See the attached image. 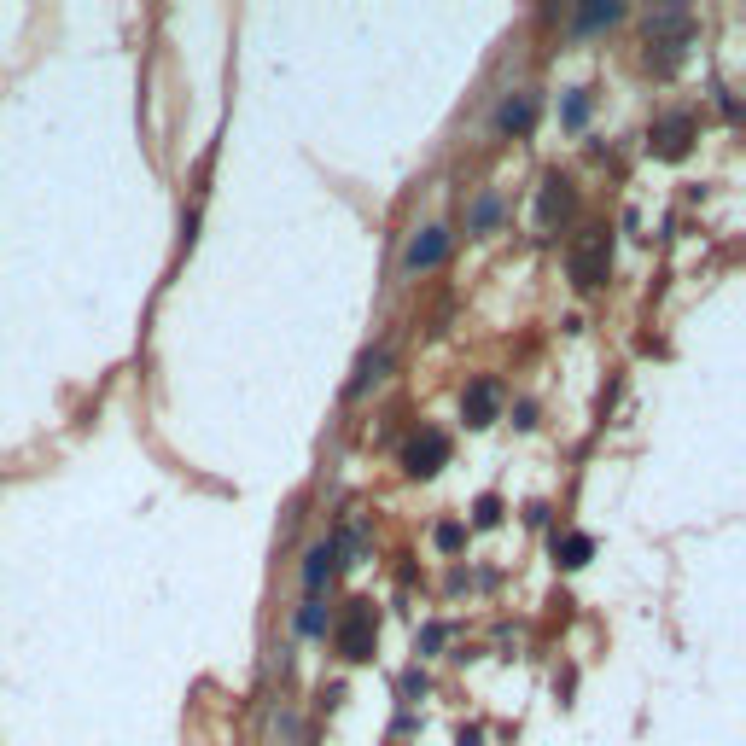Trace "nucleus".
I'll return each instance as SVG.
<instances>
[{"label": "nucleus", "mask_w": 746, "mask_h": 746, "mask_svg": "<svg viewBox=\"0 0 746 746\" xmlns=\"http://www.w3.org/2000/svg\"><path fill=\"white\" fill-rule=\"evenodd\" d=\"M589 88H572V94H566V100H560V123H566V129H583V123H589Z\"/></svg>", "instance_id": "obj_16"}, {"label": "nucleus", "mask_w": 746, "mask_h": 746, "mask_svg": "<svg viewBox=\"0 0 746 746\" xmlns=\"http://www.w3.org/2000/svg\"><path fill=\"white\" fill-rule=\"evenodd\" d=\"M373 642H379V612H373L368 601H350L344 618L333 624V647H339V659H344V665H368Z\"/></svg>", "instance_id": "obj_3"}, {"label": "nucleus", "mask_w": 746, "mask_h": 746, "mask_svg": "<svg viewBox=\"0 0 746 746\" xmlns=\"http://www.w3.org/2000/svg\"><path fill=\"white\" fill-rule=\"evenodd\" d=\"M298 636H327V601H321V595H304V607H298Z\"/></svg>", "instance_id": "obj_15"}, {"label": "nucleus", "mask_w": 746, "mask_h": 746, "mask_svg": "<svg viewBox=\"0 0 746 746\" xmlns=\"http://www.w3.org/2000/svg\"><path fill=\"white\" fill-rule=\"evenodd\" d=\"M612 24H624V6H618V0H595V6H583V12L572 18V30H577V35L612 30Z\"/></svg>", "instance_id": "obj_12"}, {"label": "nucleus", "mask_w": 746, "mask_h": 746, "mask_svg": "<svg viewBox=\"0 0 746 746\" xmlns=\"http://www.w3.org/2000/svg\"><path fill=\"white\" fill-rule=\"evenodd\" d=\"M397 688H403V700H420V694H426V671H403Z\"/></svg>", "instance_id": "obj_19"}, {"label": "nucleus", "mask_w": 746, "mask_h": 746, "mask_svg": "<svg viewBox=\"0 0 746 746\" xmlns=\"http://www.w3.org/2000/svg\"><path fill=\"white\" fill-rule=\"evenodd\" d=\"M473 525H478V531H496V525H502V502H496V496H478V502H473Z\"/></svg>", "instance_id": "obj_17"}, {"label": "nucleus", "mask_w": 746, "mask_h": 746, "mask_svg": "<svg viewBox=\"0 0 746 746\" xmlns=\"http://www.w3.org/2000/svg\"><path fill=\"white\" fill-rule=\"evenodd\" d=\"M333 572H339V548H333V537L309 543V548H304V566H298V577H304V595H321Z\"/></svg>", "instance_id": "obj_8"}, {"label": "nucleus", "mask_w": 746, "mask_h": 746, "mask_svg": "<svg viewBox=\"0 0 746 746\" xmlns=\"http://www.w3.org/2000/svg\"><path fill=\"white\" fill-rule=\"evenodd\" d=\"M443 636H449V630H443V624H432V630L420 636V653H438V647H443Z\"/></svg>", "instance_id": "obj_20"}, {"label": "nucleus", "mask_w": 746, "mask_h": 746, "mask_svg": "<svg viewBox=\"0 0 746 746\" xmlns=\"http://www.w3.org/2000/svg\"><path fill=\"white\" fill-rule=\"evenodd\" d=\"M443 467H449V432H443V426H420V432L403 443V473L408 478H438Z\"/></svg>", "instance_id": "obj_4"}, {"label": "nucleus", "mask_w": 746, "mask_h": 746, "mask_svg": "<svg viewBox=\"0 0 746 746\" xmlns=\"http://www.w3.org/2000/svg\"><path fill=\"white\" fill-rule=\"evenodd\" d=\"M572 210H577L572 175L548 170V175H543V193H537V222H543L548 234H554V228H566V222H572Z\"/></svg>", "instance_id": "obj_7"}, {"label": "nucleus", "mask_w": 746, "mask_h": 746, "mask_svg": "<svg viewBox=\"0 0 746 746\" xmlns=\"http://www.w3.org/2000/svg\"><path fill=\"white\" fill-rule=\"evenodd\" d=\"M589 554H595V537H589V531H566V537L554 543V560H560L566 572H577V566H589Z\"/></svg>", "instance_id": "obj_14"}, {"label": "nucleus", "mask_w": 746, "mask_h": 746, "mask_svg": "<svg viewBox=\"0 0 746 746\" xmlns=\"http://www.w3.org/2000/svg\"><path fill=\"white\" fill-rule=\"evenodd\" d=\"M694 135H700L694 111H665V117L653 123V135H647V152H653V158H665V164H677V158H688Z\"/></svg>", "instance_id": "obj_5"}, {"label": "nucleus", "mask_w": 746, "mask_h": 746, "mask_svg": "<svg viewBox=\"0 0 746 746\" xmlns=\"http://www.w3.org/2000/svg\"><path fill=\"white\" fill-rule=\"evenodd\" d=\"M449 257V228H420V234L408 239V251H403V263H397V280H420V274H432Z\"/></svg>", "instance_id": "obj_6"}, {"label": "nucleus", "mask_w": 746, "mask_h": 746, "mask_svg": "<svg viewBox=\"0 0 746 746\" xmlns=\"http://www.w3.org/2000/svg\"><path fill=\"white\" fill-rule=\"evenodd\" d=\"M694 41V12L688 6H659V12H647V70H677L682 47Z\"/></svg>", "instance_id": "obj_1"}, {"label": "nucleus", "mask_w": 746, "mask_h": 746, "mask_svg": "<svg viewBox=\"0 0 746 746\" xmlns=\"http://www.w3.org/2000/svg\"><path fill=\"white\" fill-rule=\"evenodd\" d=\"M496 408H502V385H496V379H473V385H467V397H461L467 426H490V420H496Z\"/></svg>", "instance_id": "obj_10"}, {"label": "nucleus", "mask_w": 746, "mask_h": 746, "mask_svg": "<svg viewBox=\"0 0 746 746\" xmlns=\"http://www.w3.org/2000/svg\"><path fill=\"white\" fill-rule=\"evenodd\" d=\"M496 222H502V193L484 187V193L473 199V210H467V234H490Z\"/></svg>", "instance_id": "obj_13"}, {"label": "nucleus", "mask_w": 746, "mask_h": 746, "mask_svg": "<svg viewBox=\"0 0 746 746\" xmlns=\"http://www.w3.org/2000/svg\"><path fill=\"white\" fill-rule=\"evenodd\" d=\"M484 741V729H461V735H455V746H478Z\"/></svg>", "instance_id": "obj_21"}, {"label": "nucleus", "mask_w": 746, "mask_h": 746, "mask_svg": "<svg viewBox=\"0 0 746 746\" xmlns=\"http://www.w3.org/2000/svg\"><path fill=\"white\" fill-rule=\"evenodd\" d=\"M461 543H467V525H455V519H449V525H438V548H443V554H455Z\"/></svg>", "instance_id": "obj_18"}, {"label": "nucleus", "mask_w": 746, "mask_h": 746, "mask_svg": "<svg viewBox=\"0 0 746 746\" xmlns=\"http://www.w3.org/2000/svg\"><path fill=\"white\" fill-rule=\"evenodd\" d=\"M385 368H391V344H373V350H362V362H356V373H350L344 397H350V403H362L373 385L385 379Z\"/></svg>", "instance_id": "obj_9"}, {"label": "nucleus", "mask_w": 746, "mask_h": 746, "mask_svg": "<svg viewBox=\"0 0 746 746\" xmlns=\"http://www.w3.org/2000/svg\"><path fill=\"white\" fill-rule=\"evenodd\" d=\"M566 269H572L577 292L607 286V274H612V234L607 228H583V234L572 239V251H566Z\"/></svg>", "instance_id": "obj_2"}, {"label": "nucleus", "mask_w": 746, "mask_h": 746, "mask_svg": "<svg viewBox=\"0 0 746 746\" xmlns=\"http://www.w3.org/2000/svg\"><path fill=\"white\" fill-rule=\"evenodd\" d=\"M537 123V94H513L496 105V135H525Z\"/></svg>", "instance_id": "obj_11"}]
</instances>
